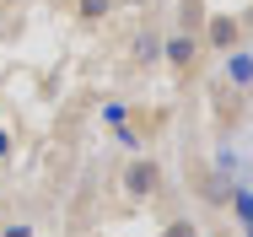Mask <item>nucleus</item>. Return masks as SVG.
I'll list each match as a JSON object with an SVG mask.
<instances>
[{
  "label": "nucleus",
  "instance_id": "1",
  "mask_svg": "<svg viewBox=\"0 0 253 237\" xmlns=\"http://www.w3.org/2000/svg\"><path fill=\"white\" fill-rule=\"evenodd\" d=\"M124 194L140 205V199H156L162 194V162L156 156H135L129 167H124Z\"/></svg>",
  "mask_w": 253,
  "mask_h": 237
},
{
  "label": "nucleus",
  "instance_id": "2",
  "mask_svg": "<svg viewBox=\"0 0 253 237\" xmlns=\"http://www.w3.org/2000/svg\"><path fill=\"white\" fill-rule=\"evenodd\" d=\"M221 76L232 92H253V48H226L221 54Z\"/></svg>",
  "mask_w": 253,
  "mask_h": 237
},
{
  "label": "nucleus",
  "instance_id": "3",
  "mask_svg": "<svg viewBox=\"0 0 253 237\" xmlns=\"http://www.w3.org/2000/svg\"><path fill=\"white\" fill-rule=\"evenodd\" d=\"M162 59L172 65V70H189L194 59H200V38L183 27V33H172V38H162Z\"/></svg>",
  "mask_w": 253,
  "mask_h": 237
},
{
  "label": "nucleus",
  "instance_id": "4",
  "mask_svg": "<svg viewBox=\"0 0 253 237\" xmlns=\"http://www.w3.org/2000/svg\"><path fill=\"white\" fill-rule=\"evenodd\" d=\"M237 38H243V22H237V16H226V11H221V16H210V22H205V44H210V48H221V54H226V48H237Z\"/></svg>",
  "mask_w": 253,
  "mask_h": 237
},
{
  "label": "nucleus",
  "instance_id": "5",
  "mask_svg": "<svg viewBox=\"0 0 253 237\" xmlns=\"http://www.w3.org/2000/svg\"><path fill=\"white\" fill-rule=\"evenodd\" d=\"M135 65H162V33H135Z\"/></svg>",
  "mask_w": 253,
  "mask_h": 237
},
{
  "label": "nucleus",
  "instance_id": "6",
  "mask_svg": "<svg viewBox=\"0 0 253 237\" xmlns=\"http://www.w3.org/2000/svg\"><path fill=\"white\" fill-rule=\"evenodd\" d=\"M113 5H119V0H76V16H81V22H108Z\"/></svg>",
  "mask_w": 253,
  "mask_h": 237
},
{
  "label": "nucleus",
  "instance_id": "7",
  "mask_svg": "<svg viewBox=\"0 0 253 237\" xmlns=\"http://www.w3.org/2000/svg\"><path fill=\"white\" fill-rule=\"evenodd\" d=\"M162 237H200V232H194V221H183V216H178V221H167V227H162Z\"/></svg>",
  "mask_w": 253,
  "mask_h": 237
},
{
  "label": "nucleus",
  "instance_id": "8",
  "mask_svg": "<svg viewBox=\"0 0 253 237\" xmlns=\"http://www.w3.org/2000/svg\"><path fill=\"white\" fill-rule=\"evenodd\" d=\"M102 119H108V124H124L129 108H124V102H102Z\"/></svg>",
  "mask_w": 253,
  "mask_h": 237
},
{
  "label": "nucleus",
  "instance_id": "9",
  "mask_svg": "<svg viewBox=\"0 0 253 237\" xmlns=\"http://www.w3.org/2000/svg\"><path fill=\"white\" fill-rule=\"evenodd\" d=\"M0 237H33V227H27V221H5V227H0Z\"/></svg>",
  "mask_w": 253,
  "mask_h": 237
},
{
  "label": "nucleus",
  "instance_id": "10",
  "mask_svg": "<svg viewBox=\"0 0 253 237\" xmlns=\"http://www.w3.org/2000/svg\"><path fill=\"white\" fill-rule=\"evenodd\" d=\"M0 156H11V130H0Z\"/></svg>",
  "mask_w": 253,
  "mask_h": 237
},
{
  "label": "nucleus",
  "instance_id": "11",
  "mask_svg": "<svg viewBox=\"0 0 253 237\" xmlns=\"http://www.w3.org/2000/svg\"><path fill=\"white\" fill-rule=\"evenodd\" d=\"M0 5H27V0H0Z\"/></svg>",
  "mask_w": 253,
  "mask_h": 237
}]
</instances>
